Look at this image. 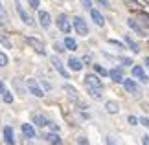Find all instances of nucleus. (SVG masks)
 <instances>
[{
    "label": "nucleus",
    "instance_id": "nucleus-13",
    "mask_svg": "<svg viewBox=\"0 0 149 145\" xmlns=\"http://www.w3.org/2000/svg\"><path fill=\"white\" fill-rule=\"evenodd\" d=\"M107 75L111 77L112 81H116V83H122L123 81V74L120 72V68H112V70H107Z\"/></svg>",
    "mask_w": 149,
    "mask_h": 145
},
{
    "label": "nucleus",
    "instance_id": "nucleus-29",
    "mask_svg": "<svg viewBox=\"0 0 149 145\" xmlns=\"http://www.w3.org/2000/svg\"><path fill=\"white\" fill-rule=\"evenodd\" d=\"M138 123H142L144 127H147V129H149V118H146V116H142V118H138Z\"/></svg>",
    "mask_w": 149,
    "mask_h": 145
},
{
    "label": "nucleus",
    "instance_id": "nucleus-26",
    "mask_svg": "<svg viewBox=\"0 0 149 145\" xmlns=\"http://www.w3.org/2000/svg\"><path fill=\"white\" fill-rule=\"evenodd\" d=\"M8 62H9L8 55H6V53H2V51H0V66H8Z\"/></svg>",
    "mask_w": 149,
    "mask_h": 145
},
{
    "label": "nucleus",
    "instance_id": "nucleus-1",
    "mask_svg": "<svg viewBox=\"0 0 149 145\" xmlns=\"http://www.w3.org/2000/svg\"><path fill=\"white\" fill-rule=\"evenodd\" d=\"M26 86H28V90H30V94L31 96H35V97H42L44 96V90L41 88V85H39V81L37 79H26Z\"/></svg>",
    "mask_w": 149,
    "mask_h": 145
},
{
    "label": "nucleus",
    "instance_id": "nucleus-33",
    "mask_svg": "<svg viewBox=\"0 0 149 145\" xmlns=\"http://www.w3.org/2000/svg\"><path fill=\"white\" fill-rule=\"evenodd\" d=\"M129 123H131V125H138V118H134V116H129Z\"/></svg>",
    "mask_w": 149,
    "mask_h": 145
},
{
    "label": "nucleus",
    "instance_id": "nucleus-36",
    "mask_svg": "<svg viewBox=\"0 0 149 145\" xmlns=\"http://www.w3.org/2000/svg\"><path fill=\"white\" fill-rule=\"evenodd\" d=\"M107 145H118V143L114 142V138H111V136H107Z\"/></svg>",
    "mask_w": 149,
    "mask_h": 145
},
{
    "label": "nucleus",
    "instance_id": "nucleus-6",
    "mask_svg": "<svg viewBox=\"0 0 149 145\" xmlns=\"http://www.w3.org/2000/svg\"><path fill=\"white\" fill-rule=\"evenodd\" d=\"M52 65H54V68L57 72L61 74V77H65V79H70V74H68V70L65 68V65L61 62L59 57H52Z\"/></svg>",
    "mask_w": 149,
    "mask_h": 145
},
{
    "label": "nucleus",
    "instance_id": "nucleus-37",
    "mask_svg": "<svg viewBox=\"0 0 149 145\" xmlns=\"http://www.w3.org/2000/svg\"><path fill=\"white\" fill-rule=\"evenodd\" d=\"M96 2H98L100 6H103V8H109V2H107V0H96Z\"/></svg>",
    "mask_w": 149,
    "mask_h": 145
},
{
    "label": "nucleus",
    "instance_id": "nucleus-17",
    "mask_svg": "<svg viewBox=\"0 0 149 145\" xmlns=\"http://www.w3.org/2000/svg\"><path fill=\"white\" fill-rule=\"evenodd\" d=\"M123 40H125V42H127V46H129V48L134 51V53H138V51H140L138 44H136V40H134L133 37H131V35H125V37H123Z\"/></svg>",
    "mask_w": 149,
    "mask_h": 145
},
{
    "label": "nucleus",
    "instance_id": "nucleus-42",
    "mask_svg": "<svg viewBox=\"0 0 149 145\" xmlns=\"http://www.w3.org/2000/svg\"><path fill=\"white\" fill-rule=\"evenodd\" d=\"M2 90H4V83H2V79H0V94H2Z\"/></svg>",
    "mask_w": 149,
    "mask_h": 145
},
{
    "label": "nucleus",
    "instance_id": "nucleus-35",
    "mask_svg": "<svg viewBox=\"0 0 149 145\" xmlns=\"http://www.w3.org/2000/svg\"><path fill=\"white\" fill-rule=\"evenodd\" d=\"M41 85H42L46 90H50V88H52V86H50V83H48V81H44V79H41Z\"/></svg>",
    "mask_w": 149,
    "mask_h": 145
},
{
    "label": "nucleus",
    "instance_id": "nucleus-22",
    "mask_svg": "<svg viewBox=\"0 0 149 145\" xmlns=\"http://www.w3.org/2000/svg\"><path fill=\"white\" fill-rule=\"evenodd\" d=\"M22 132H24L28 138H35V129H33L30 123H22Z\"/></svg>",
    "mask_w": 149,
    "mask_h": 145
},
{
    "label": "nucleus",
    "instance_id": "nucleus-39",
    "mask_svg": "<svg viewBox=\"0 0 149 145\" xmlns=\"http://www.w3.org/2000/svg\"><path fill=\"white\" fill-rule=\"evenodd\" d=\"M142 143H144V145H149V136H144V138H142Z\"/></svg>",
    "mask_w": 149,
    "mask_h": 145
},
{
    "label": "nucleus",
    "instance_id": "nucleus-3",
    "mask_svg": "<svg viewBox=\"0 0 149 145\" xmlns=\"http://www.w3.org/2000/svg\"><path fill=\"white\" fill-rule=\"evenodd\" d=\"M15 9H17V13H19V17H20V20H24L28 26H31L33 24V19L30 15H28V11L22 8V4H20V0H15Z\"/></svg>",
    "mask_w": 149,
    "mask_h": 145
},
{
    "label": "nucleus",
    "instance_id": "nucleus-4",
    "mask_svg": "<svg viewBox=\"0 0 149 145\" xmlns=\"http://www.w3.org/2000/svg\"><path fill=\"white\" fill-rule=\"evenodd\" d=\"M57 28H59V30L65 33V35H68V33H70L72 24H70V20H68L66 15H59V17H57Z\"/></svg>",
    "mask_w": 149,
    "mask_h": 145
},
{
    "label": "nucleus",
    "instance_id": "nucleus-32",
    "mask_svg": "<svg viewBox=\"0 0 149 145\" xmlns=\"http://www.w3.org/2000/svg\"><path fill=\"white\" fill-rule=\"evenodd\" d=\"M81 4H83L85 9H90V8H92V2H90V0H81Z\"/></svg>",
    "mask_w": 149,
    "mask_h": 145
},
{
    "label": "nucleus",
    "instance_id": "nucleus-28",
    "mask_svg": "<svg viewBox=\"0 0 149 145\" xmlns=\"http://www.w3.org/2000/svg\"><path fill=\"white\" fill-rule=\"evenodd\" d=\"M138 17L142 19V24H146V26L149 28V15H146V13H140Z\"/></svg>",
    "mask_w": 149,
    "mask_h": 145
},
{
    "label": "nucleus",
    "instance_id": "nucleus-14",
    "mask_svg": "<svg viewBox=\"0 0 149 145\" xmlns=\"http://www.w3.org/2000/svg\"><path fill=\"white\" fill-rule=\"evenodd\" d=\"M4 142H6V145H15V136H13V129L11 127L4 129Z\"/></svg>",
    "mask_w": 149,
    "mask_h": 145
},
{
    "label": "nucleus",
    "instance_id": "nucleus-24",
    "mask_svg": "<svg viewBox=\"0 0 149 145\" xmlns=\"http://www.w3.org/2000/svg\"><path fill=\"white\" fill-rule=\"evenodd\" d=\"M8 22V13H6L4 6H2V0H0V24H6Z\"/></svg>",
    "mask_w": 149,
    "mask_h": 145
},
{
    "label": "nucleus",
    "instance_id": "nucleus-5",
    "mask_svg": "<svg viewBox=\"0 0 149 145\" xmlns=\"http://www.w3.org/2000/svg\"><path fill=\"white\" fill-rule=\"evenodd\" d=\"M123 88L129 92V94H133V96H140V88H138V85H136V81L134 79H125L123 77Z\"/></svg>",
    "mask_w": 149,
    "mask_h": 145
},
{
    "label": "nucleus",
    "instance_id": "nucleus-7",
    "mask_svg": "<svg viewBox=\"0 0 149 145\" xmlns=\"http://www.w3.org/2000/svg\"><path fill=\"white\" fill-rule=\"evenodd\" d=\"M28 44H30L39 55H46V48H44V44H42L39 39H35V37H28Z\"/></svg>",
    "mask_w": 149,
    "mask_h": 145
},
{
    "label": "nucleus",
    "instance_id": "nucleus-27",
    "mask_svg": "<svg viewBox=\"0 0 149 145\" xmlns=\"http://www.w3.org/2000/svg\"><path fill=\"white\" fill-rule=\"evenodd\" d=\"M0 42H2V44H4V46H6V48H8V50L11 48V42H9V39H8V37L0 35Z\"/></svg>",
    "mask_w": 149,
    "mask_h": 145
},
{
    "label": "nucleus",
    "instance_id": "nucleus-15",
    "mask_svg": "<svg viewBox=\"0 0 149 145\" xmlns=\"http://www.w3.org/2000/svg\"><path fill=\"white\" fill-rule=\"evenodd\" d=\"M68 66H70V70L79 72L83 68V62H81V59H77V57H70V59H68Z\"/></svg>",
    "mask_w": 149,
    "mask_h": 145
},
{
    "label": "nucleus",
    "instance_id": "nucleus-41",
    "mask_svg": "<svg viewBox=\"0 0 149 145\" xmlns=\"http://www.w3.org/2000/svg\"><path fill=\"white\" fill-rule=\"evenodd\" d=\"M144 65H146V66L149 68V57H146V59H144Z\"/></svg>",
    "mask_w": 149,
    "mask_h": 145
},
{
    "label": "nucleus",
    "instance_id": "nucleus-2",
    "mask_svg": "<svg viewBox=\"0 0 149 145\" xmlns=\"http://www.w3.org/2000/svg\"><path fill=\"white\" fill-rule=\"evenodd\" d=\"M74 28H76V31L81 37L88 35V26H87V22H85L83 17H76V19H74Z\"/></svg>",
    "mask_w": 149,
    "mask_h": 145
},
{
    "label": "nucleus",
    "instance_id": "nucleus-11",
    "mask_svg": "<svg viewBox=\"0 0 149 145\" xmlns=\"http://www.w3.org/2000/svg\"><path fill=\"white\" fill-rule=\"evenodd\" d=\"M90 17H92V20H94V24L96 26H105V19H103V15L100 13V11L98 9H92V8H90Z\"/></svg>",
    "mask_w": 149,
    "mask_h": 145
},
{
    "label": "nucleus",
    "instance_id": "nucleus-31",
    "mask_svg": "<svg viewBox=\"0 0 149 145\" xmlns=\"http://www.w3.org/2000/svg\"><path fill=\"white\" fill-rule=\"evenodd\" d=\"M125 2L129 4V8H138L140 2H136V0H125Z\"/></svg>",
    "mask_w": 149,
    "mask_h": 145
},
{
    "label": "nucleus",
    "instance_id": "nucleus-10",
    "mask_svg": "<svg viewBox=\"0 0 149 145\" xmlns=\"http://www.w3.org/2000/svg\"><path fill=\"white\" fill-rule=\"evenodd\" d=\"M127 26L131 28V30H134V31L138 33V35H142V37L147 35V30H144V28L140 26V22H136L134 19H129V20H127Z\"/></svg>",
    "mask_w": 149,
    "mask_h": 145
},
{
    "label": "nucleus",
    "instance_id": "nucleus-16",
    "mask_svg": "<svg viewBox=\"0 0 149 145\" xmlns=\"http://www.w3.org/2000/svg\"><path fill=\"white\" fill-rule=\"evenodd\" d=\"M63 88H65V92L68 94V97H70V99H74V101H77V99H79V94H77V90L74 88L72 85H68V83H66L65 86H63Z\"/></svg>",
    "mask_w": 149,
    "mask_h": 145
},
{
    "label": "nucleus",
    "instance_id": "nucleus-9",
    "mask_svg": "<svg viewBox=\"0 0 149 145\" xmlns=\"http://www.w3.org/2000/svg\"><path fill=\"white\" fill-rule=\"evenodd\" d=\"M39 22H41V26L44 30H50V24H52V19H50V13L48 11H39Z\"/></svg>",
    "mask_w": 149,
    "mask_h": 145
},
{
    "label": "nucleus",
    "instance_id": "nucleus-21",
    "mask_svg": "<svg viewBox=\"0 0 149 145\" xmlns=\"http://www.w3.org/2000/svg\"><path fill=\"white\" fill-rule=\"evenodd\" d=\"M63 46H65L66 50H70V51L77 50V44H76V40H74L72 37H65V42H63Z\"/></svg>",
    "mask_w": 149,
    "mask_h": 145
},
{
    "label": "nucleus",
    "instance_id": "nucleus-23",
    "mask_svg": "<svg viewBox=\"0 0 149 145\" xmlns=\"http://www.w3.org/2000/svg\"><path fill=\"white\" fill-rule=\"evenodd\" d=\"M88 88V94L94 97V99H101V90L100 88H92V86H87Z\"/></svg>",
    "mask_w": 149,
    "mask_h": 145
},
{
    "label": "nucleus",
    "instance_id": "nucleus-34",
    "mask_svg": "<svg viewBox=\"0 0 149 145\" xmlns=\"http://www.w3.org/2000/svg\"><path fill=\"white\" fill-rule=\"evenodd\" d=\"M30 6L33 9H39V0H30Z\"/></svg>",
    "mask_w": 149,
    "mask_h": 145
},
{
    "label": "nucleus",
    "instance_id": "nucleus-40",
    "mask_svg": "<svg viewBox=\"0 0 149 145\" xmlns=\"http://www.w3.org/2000/svg\"><path fill=\"white\" fill-rule=\"evenodd\" d=\"M77 142H79V143H81V145H87V143H88L87 140H85V138H81V140H77Z\"/></svg>",
    "mask_w": 149,
    "mask_h": 145
},
{
    "label": "nucleus",
    "instance_id": "nucleus-30",
    "mask_svg": "<svg viewBox=\"0 0 149 145\" xmlns=\"http://www.w3.org/2000/svg\"><path fill=\"white\" fill-rule=\"evenodd\" d=\"M94 70L98 72V74H101V75H107V70H105V68H101L100 65H94Z\"/></svg>",
    "mask_w": 149,
    "mask_h": 145
},
{
    "label": "nucleus",
    "instance_id": "nucleus-12",
    "mask_svg": "<svg viewBox=\"0 0 149 145\" xmlns=\"http://www.w3.org/2000/svg\"><path fill=\"white\" fill-rule=\"evenodd\" d=\"M133 75H134L136 79H140L142 83H147V81H149V77L146 75V72H144V68H142V66H133Z\"/></svg>",
    "mask_w": 149,
    "mask_h": 145
},
{
    "label": "nucleus",
    "instance_id": "nucleus-8",
    "mask_svg": "<svg viewBox=\"0 0 149 145\" xmlns=\"http://www.w3.org/2000/svg\"><path fill=\"white\" fill-rule=\"evenodd\" d=\"M85 85L87 86H92V88H103V83H101V79L100 77H96L94 74H87L85 75Z\"/></svg>",
    "mask_w": 149,
    "mask_h": 145
},
{
    "label": "nucleus",
    "instance_id": "nucleus-19",
    "mask_svg": "<svg viewBox=\"0 0 149 145\" xmlns=\"http://www.w3.org/2000/svg\"><path fill=\"white\" fill-rule=\"evenodd\" d=\"M33 123L37 127H44V125H48V119L42 114H33Z\"/></svg>",
    "mask_w": 149,
    "mask_h": 145
},
{
    "label": "nucleus",
    "instance_id": "nucleus-20",
    "mask_svg": "<svg viewBox=\"0 0 149 145\" xmlns=\"http://www.w3.org/2000/svg\"><path fill=\"white\" fill-rule=\"evenodd\" d=\"M46 142L48 143H54V145H61L63 140L59 138V134H55V132H50V134H46Z\"/></svg>",
    "mask_w": 149,
    "mask_h": 145
},
{
    "label": "nucleus",
    "instance_id": "nucleus-18",
    "mask_svg": "<svg viewBox=\"0 0 149 145\" xmlns=\"http://www.w3.org/2000/svg\"><path fill=\"white\" fill-rule=\"evenodd\" d=\"M105 108H107V112H109V114H118L120 105H118L116 101H107V103H105Z\"/></svg>",
    "mask_w": 149,
    "mask_h": 145
},
{
    "label": "nucleus",
    "instance_id": "nucleus-25",
    "mask_svg": "<svg viewBox=\"0 0 149 145\" xmlns=\"http://www.w3.org/2000/svg\"><path fill=\"white\" fill-rule=\"evenodd\" d=\"M2 99L6 101V103H13V96H11V92L9 90H2Z\"/></svg>",
    "mask_w": 149,
    "mask_h": 145
},
{
    "label": "nucleus",
    "instance_id": "nucleus-38",
    "mask_svg": "<svg viewBox=\"0 0 149 145\" xmlns=\"http://www.w3.org/2000/svg\"><path fill=\"white\" fill-rule=\"evenodd\" d=\"M129 65H133V61H131L129 57H125V59H123V66H129Z\"/></svg>",
    "mask_w": 149,
    "mask_h": 145
}]
</instances>
